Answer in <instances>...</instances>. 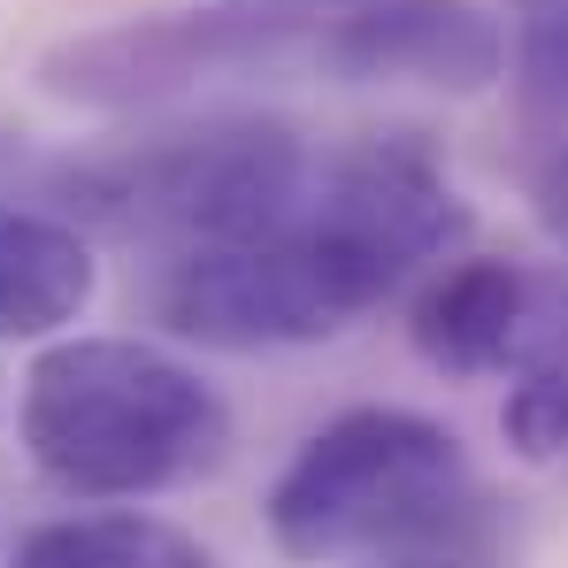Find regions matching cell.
Segmentation results:
<instances>
[{"label": "cell", "instance_id": "6da1fadb", "mask_svg": "<svg viewBox=\"0 0 568 568\" xmlns=\"http://www.w3.org/2000/svg\"><path fill=\"white\" fill-rule=\"evenodd\" d=\"M438 254L415 185L369 154H323L277 231L231 246H178L154 315L207 354H284L354 331L384 292Z\"/></svg>", "mask_w": 568, "mask_h": 568}, {"label": "cell", "instance_id": "7a4b0ae2", "mask_svg": "<svg viewBox=\"0 0 568 568\" xmlns=\"http://www.w3.org/2000/svg\"><path fill=\"white\" fill-rule=\"evenodd\" d=\"M16 438L70 499H154L231 462V399L146 338H47L23 369Z\"/></svg>", "mask_w": 568, "mask_h": 568}, {"label": "cell", "instance_id": "3957f363", "mask_svg": "<svg viewBox=\"0 0 568 568\" xmlns=\"http://www.w3.org/2000/svg\"><path fill=\"white\" fill-rule=\"evenodd\" d=\"M484 515L469 446L415 407L331 415L270 484V538L284 561H392L454 546Z\"/></svg>", "mask_w": 568, "mask_h": 568}, {"label": "cell", "instance_id": "277c9868", "mask_svg": "<svg viewBox=\"0 0 568 568\" xmlns=\"http://www.w3.org/2000/svg\"><path fill=\"white\" fill-rule=\"evenodd\" d=\"M307 178H315V146L277 115L200 123V131L154 139V146L62 170V185L85 215L115 223V231L178 239V246H231V239L277 231L300 207Z\"/></svg>", "mask_w": 568, "mask_h": 568}, {"label": "cell", "instance_id": "5b68a950", "mask_svg": "<svg viewBox=\"0 0 568 568\" xmlns=\"http://www.w3.org/2000/svg\"><path fill=\"white\" fill-rule=\"evenodd\" d=\"M292 54H315L300 16L270 8H192V16H131L108 31H78L39 54V93L93 115H146L231 78H262Z\"/></svg>", "mask_w": 568, "mask_h": 568}, {"label": "cell", "instance_id": "8992f818", "mask_svg": "<svg viewBox=\"0 0 568 568\" xmlns=\"http://www.w3.org/2000/svg\"><path fill=\"white\" fill-rule=\"evenodd\" d=\"M407 338L438 377H515L568 354V284L507 254H476L415 300Z\"/></svg>", "mask_w": 568, "mask_h": 568}, {"label": "cell", "instance_id": "52a82bcc", "mask_svg": "<svg viewBox=\"0 0 568 568\" xmlns=\"http://www.w3.org/2000/svg\"><path fill=\"white\" fill-rule=\"evenodd\" d=\"M315 62L346 85H430L476 100L507 78V23L476 0H362L315 31Z\"/></svg>", "mask_w": 568, "mask_h": 568}, {"label": "cell", "instance_id": "ba28073f", "mask_svg": "<svg viewBox=\"0 0 568 568\" xmlns=\"http://www.w3.org/2000/svg\"><path fill=\"white\" fill-rule=\"evenodd\" d=\"M100 292L93 239L47 207H0V346L62 338Z\"/></svg>", "mask_w": 568, "mask_h": 568}, {"label": "cell", "instance_id": "9c48e42d", "mask_svg": "<svg viewBox=\"0 0 568 568\" xmlns=\"http://www.w3.org/2000/svg\"><path fill=\"white\" fill-rule=\"evenodd\" d=\"M8 568H223L192 530L154 515H62L23 530Z\"/></svg>", "mask_w": 568, "mask_h": 568}, {"label": "cell", "instance_id": "30bf717a", "mask_svg": "<svg viewBox=\"0 0 568 568\" xmlns=\"http://www.w3.org/2000/svg\"><path fill=\"white\" fill-rule=\"evenodd\" d=\"M499 438L515 462H561L568 454V354L515 369L507 407H499Z\"/></svg>", "mask_w": 568, "mask_h": 568}, {"label": "cell", "instance_id": "8fae6325", "mask_svg": "<svg viewBox=\"0 0 568 568\" xmlns=\"http://www.w3.org/2000/svg\"><path fill=\"white\" fill-rule=\"evenodd\" d=\"M538 215L568 239V139H554V162L538 170Z\"/></svg>", "mask_w": 568, "mask_h": 568}, {"label": "cell", "instance_id": "7c38bea8", "mask_svg": "<svg viewBox=\"0 0 568 568\" xmlns=\"http://www.w3.org/2000/svg\"><path fill=\"white\" fill-rule=\"evenodd\" d=\"M369 568H438V561H423V554H392V561H369Z\"/></svg>", "mask_w": 568, "mask_h": 568}, {"label": "cell", "instance_id": "4fadbf2b", "mask_svg": "<svg viewBox=\"0 0 568 568\" xmlns=\"http://www.w3.org/2000/svg\"><path fill=\"white\" fill-rule=\"evenodd\" d=\"M254 8H338V0H254Z\"/></svg>", "mask_w": 568, "mask_h": 568}]
</instances>
